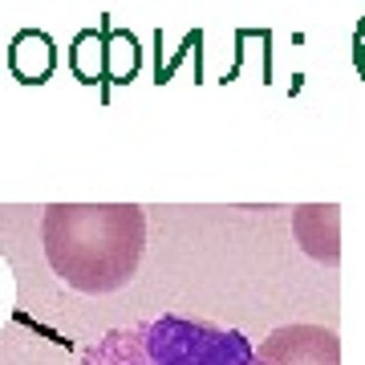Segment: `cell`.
I'll return each mask as SVG.
<instances>
[{"mask_svg":"<svg viewBox=\"0 0 365 365\" xmlns=\"http://www.w3.org/2000/svg\"><path fill=\"white\" fill-rule=\"evenodd\" d=\"M53 276L102 297L126 288L146 252V215L134 203H53L41 223Z\"/></svg>","mask_w":365,"mask_h":365,"instance_id":"cell-1","label":"cell"},{"mask_svg":"<svg viewBox=\"0 0 365 365\" xmlns=\"http://www.w3.org/2000/svg\"><path fill=\"white\" fill-rule=\"evenodd\" d=\"M81 365H264L240 329L163 313L110 329L81 353Z\"/></svg>","mask_w":365,"mask_h":365,"instance_id":"cell-2","label":"cell"},{"mask_svg":"<svg viewBox=\"0 0 365 365\" xmlns=\"http://www.w3.org/2000/svg\"><path fill=\"white\" fill-rule=\"evenodd\" d=\"M256 353L264 365H341V341L325 325H280Z\"/></svg>","mask_w":365,"mask_h":365,"instance_id":"cell-3","label":"cell"},{"mask_svg":"<svg viewBox=\"0 0 365 365\" xmlns=\"http://www.w3.org/2000/svg\"><path fill=\"white\" fill-rule=\"evenodd\" d=\"M292 232H297L300 248L309 252L313 260H325V264H337L341 260V248H337V207H297L292 211Z\"/></svg>","mask_w":365,"mask_h":365,"instance_id":"cell-4","label":"cell"},{"mask_svg":"<svg viewBox=\"0 0 365 365\" xmlns=\"http://www.w3.org/2000/svg\"><path fill=\"white\" fill-rule=\"evenodd\" d=\"M13 304H16V284H13V272H9V264L0 260V329H4L9 313H13Z\"/></svg>","mask_w":365,"mask_h":365,"instance_id":"cell-5","label":"cell"}]
</instances>
